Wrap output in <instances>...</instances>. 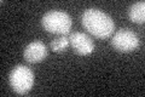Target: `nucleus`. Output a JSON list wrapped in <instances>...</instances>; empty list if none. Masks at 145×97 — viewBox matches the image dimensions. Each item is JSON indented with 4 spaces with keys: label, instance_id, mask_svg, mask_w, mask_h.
Here are the masks:
<instances>
[{
    "label": "nucleus",
    "instance_id": "f257e3e1",
    "mask_svg": "<svg viewBox=\"0 0 145 97\" xmlns=\"http://www.w3.org/2000/svg\"><path fill=\"white\" fill-rule=\"evenodd\" d=\"M81 23L88 33L99 39L109 38L115 30L112 18L98 9H87L81 16Z\"/></svg>",
    "mask_w": 145,
    "mask_h": 97
},
{
    "label": "nucleus",
    "instance_id": "f03ea898",
    "mask_svg": "<svg viewBox=\"0 0 145 97\" xmlns=\"http://www.w3.org/2000/svg\"><path fill=\"white\" fill-rule=\"evenodd\" d=\"M41 24L45 30L53 34L65 35L71 29V18L67 12L63 11H48L41 18Z\"/></svg>",
    "mask_w": 145,
    "mask_h": 97
},
{
    "label": "nucleus",
    "instance_id": "7ed1b4c3",
    "mask_svg": "<svg viewBox=\"0 0 145 97\" xmlns=\"http://www.w3.org/2000/svg\"><path fill=\"white\" fill-rule=\"evenodd\" d=\"M8 80H10L12 90L16 94L25 95L31 90L34 85V73L31 72L30 68L18 64L11 71Z\"/></svg>",
    "mask_w": 145,
    "mask_h": 97
},
{
    "label": "nucleus",
    "instance_id": "20e7f679",
    "mask_svg": "<svg viewBox=\"0 0 145 97\" xmlns=\"http://www.w3.org/2000/svg\"><path fill=\"white\" fill-rule=\"evenodd\" d=\"M111 45L119 52H131L139 46V39L131 29H120L112 36Z\"/></svg>",
    "mask_w": 145,
    "mask_h": 97
},
{
    "label": "nucleus",
    "instance_id": "39448f33",
    "mask_svg": "<svg viewBox=\"0 0 145 97\" xmlns=\"http://www.w3.org/2000/svg\"><path fill=\"white\" fill-rule=\"evenodd\" d=\"M69 44L80 56H87L94 51V43L88 35L81 32H74L69 36Z\"/></svg>",
    "mask_w": 145,
    "mask_h": 97
},
{
    "label": "nucleus",
    "instance_id": "423d86ee",
    "mask_svg": "<svg viewBox=\"0 0 145 97\" xmlns=\"http://www.w3.org/2000/svg\"><path fill=\"white\" fill-rule=\"evenodd\" d=\"M23 57L28 63H38L47 57V48L42 41H33L25 46Z\"/></svg>",
    "mask_w": 145,
    "mask_h": 97
},
{
    "label": "nucleus",
    "instance_id": "0eeeda50",
    "mask_svg": "<svg viewBox=\"0 0 145 97\" xmlns=\"http://www.w3.org/2000/svg\"><path fill=\"white\" fill-rule=\"evenodd\" d=\"M128 16L132 22L138 23V24H143L145 22V3L138 1L133 4L128 10Z\"/></svg>",
    "mask_w": 145,
    "mask_h": 97
},
{
    "label": "nucleus",
    "instance_id": "6e6552de",
    "mask_svg": "<svg viewBox=\"0 0 145 97\" xmlns=\"http://www.w3.org/2000/svg\"><path fill=\"white\" fill-rule=\"evenodd\" d=\"M69 45H70L69 44V38H67V36H64V35H62V36H59V38H57L53 41H51V49L54 52L65 51Z\"/></svg>",
    "mask_w": 145,
    "mask_h": 97
}]
</instances>
